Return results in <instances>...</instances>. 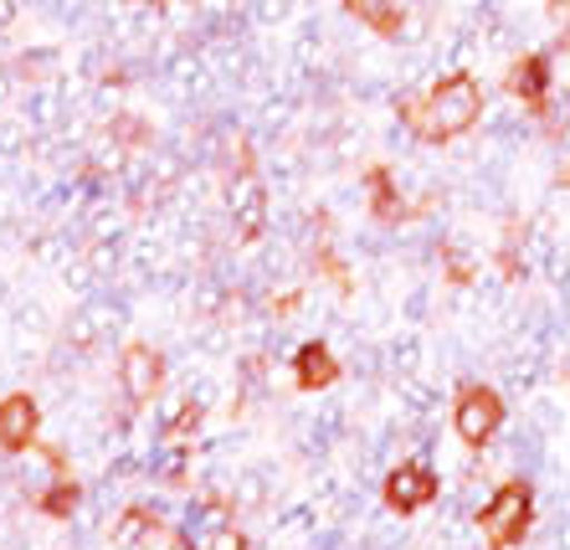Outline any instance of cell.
<instances>
[{"instance_id":"cell-16","label":"cell","mask_w":570,"mask_h":550,"mask_svg":"<svg viewBox=\"0 0 570 550\" xmlns=\"http://www.w3.org/2000/svg\"><path fill=\"white\" fill-rule=\"evenodd\" d=\"M550 27L560 47H570V0H550Z\"/></svg>"},{"instance_id":"cell-18","label":"cell","mask_w":570,"mask_h":550,"mask_svg":"<svg viewBox=\"0 0 570 550\" xmlns=\"http://www.w3.org/2000/svg\"><path fill=\"white\" fill-rule=\"evenodd\" d=\"M175 550H190V546H175Z\"/></svg>"},{"instance_id":"cell-3","label":"cell","mask_w":570,"mask_h":550,"mask_svg":"<svg viewBox=\"0 0 570 550\" xmlns=\"http://www.w3.org/2000/svg\"><path fill=\"white\" fill-rule=\"evenodd\" d=\"M452 428L463 438L468 448H489L493 432L504 428V402H499V391L493 386H468L452 406Z\"/></svg>"},{"instance_id":"cell-2","label":"cell","mask_w":570,"mask_h":550,"mask_svg":"<svg viewBox=\"0 0 570 550\" xmlns=\"http://www.w3.org/2000/svg\"><path fill=\"white\" fill-rule=\"evenodd\" d=\"M530 520H534V489L530 479H509L499 494L478 510V530H483V540H489L493 550H509L519 546V540L530 536Z\"/></svg>"},{"instance_id":"cell-12","label":"cell","mask_w":570,"mask_h":550,"mask_svg":"<svg viewBox=\"0 0 570 550\" xmlns=\"http://www.w3.org/2000/svg\"><path fill=\"white\" fill-rule=\"evenodd\" d=\"M57 62H62V57H57L52 47H37V52H21V57H16L11 78H21V82H47V78L57 72Z\"/></svg>"},{"instance_id":"cell-8","label":"cell","mask_w":570,"mask_h":550,"mask_svg":"<svg viewBox=\"0 0 570 550\" xmlns=\"http://www.w3.org/2000/svg\"><path fill=\"white\" fill-rule=\"evenodd\" d=\"M232 216H237V237H247V242L267 227V196L253 175H242L237 190H232Z\"/></svg>"},{"instance_id":"cell-11","label":"cell","mask_w":570,"mask_h":550,"mask_svg":"<svg viewBox=\"0 0 570 550\" xmlns=\"http://www.w3.org/2000/svg\"><path fill=\"white\" fill-rule=\"evenodd\" d=\"M200 416H206V406H200L196 396H186V402H180L170 416H165V428H159V438H165V443H180V438H190V432L200 428Z\"/></svg>"},{"instance_id":"cell-5","label":"cell","mask_w":570,"mask_h":550,"mask_svg":"<svg viewBox=\"0 0 570 550\" xmlns=\"http://www.w3.org/2000/svg\"><path fill=\"white\" fill-rule=\"evenodd\" d=\"M119 386L134 406H149L159 396V386H165V361L149 345H129L119 365Z\"/></svg>"},{"instance_id":"cell-4","label":"cell","mask_w":570,"mask_h":550,"mask_svg":"<svg viewBox=\"0 0 570 550\" xmlns=\"http://www.w3.org/2000/svg\"><path fill=\"white\" fill-rule=\"evenodd\" d=\"M438 473L426 469V463H401V469H391L385 473V504L396 514H416V510H426L432 499H438Z\"/></svg>"},{"instance_id":"cell-17","label":"cell","mask_w":570,"mask_h":550,"mask_svg":"<svg viewBox=\"0 0 570 550\" xmlns=\"http://www.w3.org/2000/svg\"><path fill=\"white\" fill-rule=\"evenodd\" d=\"M560 186H570V160H566V165H560Z\"/></svg>"},{"instance_id":"cell-10","label":"cell","mask_w":570,"mask_h":550,"mask_svg":"<svg viewBox=\"0 0 570 550\" xmlns=\"http://www.w3.org/2000/svg\"><path fill=\"white\" fill-rule=\"evenodd\" d=\"M345 11L355 16L360 27H371V31H381V37H396L401 41L406 16L396 11V0H345Z\"/></svg>"},{"instance_id":"cell-15","label":"cell","mask_w":570,"mask_h":550,"mask_svg":"<svg viewBox=\"0 0 570 550\" xmlns=\"http://www.w3.org/2000/svg\"><path fill=\"white\" fill-rule=\"evenodd\" d=\"M78 483H52V494H41L37 504L47 514H52V520H72V510H78Z\"/></svg>"},{"instance_id":"cell-14","label":"cell","mask_w":570,"mask_h":550,"mask_svg":"<svg viewBox=\"0 0 570 550\" xmlns=\"http://www.w3.org/2000/svg\"><path fill=\"white\" fill-rule=\"evenodd\" d=\"M371 196H375V216H385V222H401V216H406V202L396 196V186H391L385 170H371Z\"/></svg>"},{"instance_id":"cell-6","label":"cell","mask_w":570,"mask_h":550,"mask_svg":"<svg viewBox=\"0 0 570 550\" xmlns=\"http://www.w3.org/2000/svg\"><path fill=\"white\" fill-rule=\"evenodd\" d=\"M37 422H41V412L31 396H6L0 402V448L6 453H27L31 438H37Z\"/></svg>"},{"instance_id":"cell-9","label":"cell","mask_w":570,"mask_h":550,"mask_svg":"<svg viewBox=\"0 0 570 550\" xmlns=\"http://www.w3.org/2000/svg\"><path fill=\"white\" fill-rule=\"evenodd\" d=\"M293 376H298L304 391H324L340 381V361L330 355V345H304L293 355Z\"/></svg>"},{"instance_id":"cell-1","label":"cell","mask_w":570,"mask_h":550,"mask_svg":"<svg viewBox=\"0 0 570 550\" xmlns=\"http://www.w3.org/2000/svg\"><path fill=\"white\" fill-rule=\"evenodd\" d=\"M478 119H483V88H478V78H468V72L442 78L432 94L401 98V124H406L416 139H432V145L468 135Z\"/></svg>"},{"instance_id":"cell-13","label":"cell","mask_w":570,"mask_h":550,"mask_svg":"<svg viewBox=\"0 0 570 550\" xmlns=\"http://www.w3.org/2000/svg\"><path fill=\"white\" fill-rule=\"evenodd\" d=\"M149 530H159L155 510H145V504H139V510H124L119 524H114V546H139Z\"/></svg>"},{"instance_id":"cell-7","label":"cell","mask_w":570,"mask_h":550,"mask_svg":"<svg viewBox=\"0 0 570 550\" xmlns=\"http://www.w3.org/2000/svg\"><path fill=\"white\" fill-rule=\"evenodd\" d=\"M509 94L524 98L530 108H540L544 98H550V57H544V52L519 57L514 68H509Z\"/></svg>"}]
</instances>
